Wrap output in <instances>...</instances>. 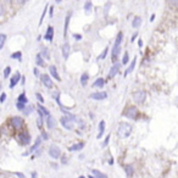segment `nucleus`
Masks as SVG:
<instances>
[{
    "mask_svg": "<svg viewBox=\"0 0 178 178\" xmlns=\"http://www.w3.org/2000/svg\"><path fill=\"white\" fill-rule=\"evenodd\" d=\"M133 131V126L128 122H121L117 128V134L120 138H128Z\"/></svg>",
    "mask_w": 178,
    "mask_h": 178,
    "instance_id": "1",
    "label": "nucleus"
},
{
    "mask_svg": "<svg viewBox=\"0 0 178 178\" xmlns=\"http://www.w3.org/2000/svg\"><path fill=\"white\" fill-rule=\"evenodd\" d=\"M122 115L127 118L129 120H138L139 118V115H140V112H139L138 107L134 106V105H128L122 112Z\"/></svg>",
    "mask_w": 178,
    "mask_h": 178,
    "instance_id": "2",
    "label": "nucleus"
},
{
    "mask_svg": "<svg viewBox=\"0 0 178 178\" xmlns=\"http://www.w3.org/2000/svg\"><path fill=\"white\" fill-rule=\"evenodd\" d=\"M17 143L20 144V145H22V146H27V145H29V143L32 142V138H31V134H29V132L28 131H26V129H22V131H20L18 133H17Z\"/></svg>",
    "mask_w": 178,
    "mask_h": 178,
    "instance_id": "3",
    "label": "nucleus"
},
{
    "mask_svg": "<svg viewBox=\"0 0 178 178\" xmlns=\"http://www.w3.org/2000/svg\"><path fill=\"white\" fill-rule=\"evenodd\" d=\"M10 124H11L12 128H15L20 132V131L23 129V127H24V121L21 116H12L10 118Z\"/></svg>",
    "mask_w": 178,
    "mask_h": 178,
    "instance_id": "4",
    "label": "nucleus"
},
{
    "mask_svg": "<svg viewBox=\"0 0 178 178\" xmlns=\"http://www.w3.org/2000/svg\"><path fill=\"white\" fill-rule=\"evenodd\" d=\"M48 154H49V156L51 157L53 160H59V159L62 156L61 149H60V146H57L56 144L50 145V148H49V150H48Z\"/></svg>",
    "mask_w": 178,
    "mask_h": 178,
    "instance_id": "5",
    "label": "nucleus"
},
{
    "mask_svg": "<svg viewBox=\"0 0 178 178\" xmlns=\"http://www.w3.org/2000/svg\"><path fill=\"white\" fill-rule=\"evenodd\" d=\"M132 96H133L134 103H137V104H143L144 101H145V99H146V93H145V90H137V92L133 93Z\"/></svg>",
    "mask_w": 178,
    "mask_h": 178,
    "instance_id": "6",
    "label": "nucleus"
},
{
    "mask_svg": "<svg viewBox=\"0 0 178 178\" xmlns=\"http://www.w3.org/2000/svg\"><path fill=\"white\" fill-rule=\"evenodd\" d=\"M60 123H61V126L63 127V128L67 129V131H72L73 127H74V122L71 118H68L67 116H62L60 118Z\"/></svg>",
    "mask_w": 178,
    "mask_h": 178,
    "instance_id": "7",
    "label": "nucleus"
},
{
    "mask_svg": "<svg viewBox=\"0 0 178 178\" xmlns=\"http://www.w3.org/2000/svg\"><path fill=\"white\" fill-rule=\"evenodd\" d=\"M42 142H43V139H42V137L39 135L37 139H35V142H34V144L29 148V150L28 151H26V152H23V156H27V155H29V154H32V152H35L37 150H38V148H40V144H42Z\"/></svg>",
    "mask_w": 178,
    "mask_h": 178,
    "instance_id": "8",
    "label": "nucleus"
},
{
    "mask_svg": "<svg viewBox=\"0 0 178 178\" xmlns=\"http://www.w3.org/2000/svg\"><path fill=\"white\" fill-rule=\"evenodd\" d=\"M40 82L43 83V85L48 89H51L54 87V83L51 81V78H50V76H48L46 73H43L40 74Z\"/></svg>",
    "mask_w": 178,
    "mask_h": 178,
    "instance_id": "9",
    "label": "nucleus"
},
{
    "mask_svg": "<svg viewBox=\"0 0 178 178\" xmlns=\"http://www.w3.org/2000/svg\"><path fill=\"white\" fill-rule=\"evenodd\" d=\"M37 112H38V116H40V117H48L50 115V111L48 110V107H45L42 104L37 105Z\"/></svg>",
    "mask_w": 178,
    "mask_h": 178,
    "instance_id": "10",
    "label": "nucleus"
},
{
    "mask_svg": "<svg viewBox=\"0 0 178 178\" xmlns=\"http://www.w3.org/2000/svg\"><path fill=\"white\" fill-rule=\"evenodd\" d=\"M92 100H96V101H100V100H104L107 98V93L106 92H95V93H92L89 95Z\"/></svg>",
    "mask_w": 178,
    "mask_h": 178,
    "instance_id": "11",
    "label": "nucleus"
},
{
    "mask_svg": "<svg viewBox=\"0 0 178 178\" xmlns=\"http://www.w3.org/2000/svg\"><path fill=\"white\" fill-rule=\"evenodd\" d=\"M45 126H46V128L49 131H51L55 128V126H56V121L55 118L51 116V115H49L48 117H45Z\"/></svg>",
    "mask_w": 178,
    "mask_h": 178,
    "instance_id": "12",
    "label": "nucleus"
},
{
    "mask_svg": "<svg viewBox=\"0 0 178 178\" xmlns=\"http://www.w3.org/2000/svg\"><path fill=\"white\" fill-rule=\"evenodd\" d=\"M21 73L20 72H16L14 76H12V77L10 78V89H14L15 88V85L16 84H18V82L21 81Z\"/></svg>",
    "mask_w": 178,
    "mask_h": 178,
    "instance_id": "13",
    "label": "nucleus"
},
{
    "mask_svg": "<svg viewBox=\"0 0 178 178\" xmlns=\"http://www.w3.org/2000/svg\"><path fill=\"white\" fill-rule=\"evenodd\" d=\"M120 53H121V46H115V45H113L112 53H111V57H112V62H113V63H116Z\"/></svg>",
    "mask_w": 178,
    "mask_h": 178,
    "instance_id": "14",
    "label": "nucleus"
},
{
    "mask_svg": "<svg viewBox=\"0 0 178 178\" xmlns=\"http://www.w3.org/2000/svg\"><path fill=\"white\" fill-rule=\"evenodd\" d=\"M118 71H120V63H117V62L113 63L112 67L110 68V72H109V78H113L118 73Z\"/></svg>",
    "mask_w": 178,
    "mask_h": 178,
    "instance_id": "15",
    "label": "nucleus"
},
{
    "mask_svg": "<svg viewBox=\"0 0 178 178\" xmlns=\"http://www.w3.org/2000/svg\"><path fill=\"white\" fill-rule=\"evenodd\" d=\"M53 38H54V28L51 26H49L46 29V33L44 35V39L48 42H53Z\"/></svg>",
    "mask_w": 178,
    "mask_h": 178,
    "instance_id": "16",
    "label": "nucleus"
},
{
    "mask_svg": "<svg viewBox=\"0 0 178 178\" xmlns=\"http://www.w3.org/2000/svg\"><path fill=\"white\" fill-rule=\"evenodd\" d=\"M70 44L68 43H65L62 45V48H61V51H62V56H63V59L65 60H67L68 59V56H70Z\"/></svg>",
    "mask_w": 178,
    "mask_h": 178,
    "instance_id": "17",
    "label": "nucleus"
},
{
    "mask_svg": "<svg viewBox=\"0 0 178 178\" xmlns=\"http://www.w3.org/2000/svg\"><path fill=\"white\" fill-rule=\"evenodd\" d=\"M49 72H50V74H51V77L53 78H55L56 81H61V78H60V74H59V72H57V70H56V67L54 66V65H51V66H49Z\"/></svg>",
    "mask_w": 178,
    "mask_h": 178,
    "instance_id": "18",
    "label": "nucleus"
},
{
    "mask_svg": "<svg viewBox=\"0 0 178 178\" xmlns=\"http://www.w3.org/2000/svg\"><path fill=\"white\" fill-rule=\"evenodd\" d=\"M123 168H124V172H126L127 178H132V177H133V174H134V167H133V165H126Z\"/></svg>",
    "mask_w": 178,
    "mask_h": 178,
    "instance_id": "19",
    "label": "nucleus"
},
{
    "mask_svg": "<svg viewBox=\"0 0 178 178\" xmlns=\"http://www.w3.org/2000/svg\"><path fill=\"white\" fill-rule=\"evenodd\" d=\"M98 128H99V132H98L96 138L100 139V138H103V135H104V133H105V121H100Z\"/></svg>",
    "mask_w": 178,
    "mask_h": 178,
    "instance_id": "20",
    "label": "nucleus"
},
{
    "mask_svg": "<svg viewBox=\"0 0 178 178\" xmlns=\"http://www.w3.org/2000/svg\"><path fill=\"white\" fill-rule=\"evenodd\" d=\"M84 142H78V143H76V144H73L71 148H68V150L70 151H79V150H82L83 148H84Z\"/></svg>",
    "mask_w": 178,
    "mask_h": 178,
    "instance_id": "21",
    "label": "nucleus"
},
{
    "mask_svg": "<svg viewBox=\"0 0 178 178\" xmlns=\"http://www.w3.org/2000/svg\"><path fill=\"white\" fill-rule=\"evenodd\" d=\"M105 85V79L103 77H99L95 79V82L93 83V88H103Z\"/></svg>",
    "mask_w": 178,
    "mask_h": 178,
    "instance_id": "22",
    "label": "nucleus"
},
{
    "mask_svg": "<svg viewBox=\"0 0 178 178\" xmlns=\"http://www.w3.org/2000/svg\"><path fill=\"white\" fill-rule=\"evenodd\" d=\"M135 63H137V57H134L133 60H132V62H131V65H129V67L128 68H127L126 70V72H124V77H126V76L127 74H129L133 70H134V67H135Z\"/></svg>",
    "mask_w": 178,
    "mask_h": 178,
    "instance_id": "23",
    "label": "nucleus"
},
{
    "mask_svg": "<svg viewBox=\"0 0 178 178\" xmlns=\"http://www.w3.org/2000/svg\"><path fill=\"white\" fill-rule=\"evenodd\" d=\"M16 101H18V103H22V104H27V103H28V98L26 96V93H21V94L17 96Z\"/></svg>",
    "mask_w": 178,
    "mask_h": 178,
    "instance_id": "24",
    "label": "nucleus"
},
{
    "mask_svg": "<svg viewBox=\"0 0 178 178\" xmlns=\"http://www.w3.org/2000/svg\"><path fill=\"white\" fill-rule=\"evenodd\" d=\"M140 24H142V17L135 16V17L133 18V22H132L133 28H139V27H140Z\"/></svg>",
    "mask_w": 178,
    "mask_h": 178,
    "instance_id": "25",
    "label": "nucleus"
},
{
    "mask_svg": "<svg viewBox=\"0 0 178 178\" xmlns=\"http://www.w3.org/2000/svg\"><path fill=\"white\" fill-rule=\"evenodd\" d=\"M92 174L93 176H95L96 178H109L105 173H103V172H101V171H99V170H92Z\"/></svg>",
    "mask_w": 178,
    "mask_h": 178,
    "instance_id": "26",
    "label": "nucleus"
},
{
    "mask_svg": "<svg viewBox=\"0 0 178 178\" xmlns=\"http://www.w3.org/2000/svg\"><path fill=\"white\" fill-rule=\"evenodd\" d=\"M70 18H71V12H68V15L65 18V28H63V37H66L67 34V28H68V24H70Z\"/></svg>",
    "mask_w": 178,
    "mask_h": 178,
    "instance_id": "27",
    "label": "nucleus"
},
{
    "mask_svg": "<svg viewBox=\"0 0 178 178\" xmlns=\"http://www.w3.org/2000/svg\"><path fill=\"white\" fill-rule=\"evenodd\" d=\"M88 79H89V74H88L87 72L82 73V76H81V84H82L83 87H85V85H87Z\"/></svg>",
    "mask_w": 178,
    "mask_h": 178,
    "instance_id": "28",
    "label": "nucleus"
},
{
    "mask_svg": "<svg viewBox=\"0 0 178 178\" xmlns=\"http://www.w3.org/2000/svg\"><path fill=\"white\" fill-rule=\"evenodd\" d=\"M35 63L38 66H44L45 63H44V59H43V56L40 55V54H37V56H35Z\"/></svg>",
    "mask_w": 178,
    "mask_h": 178,
    "instance_id": "29",
    "label": "nucleus"
},
{
    "mask_svg": "<svg viewBox=\"0 0 178 178\" xmlns=\"http://www.w3.org/2000/svg\"><path fill=\"white\" fill-rule=\"evenodd\" d=\"M122 39H123V33L122 32H120L118 34H117V37H116V39H115V46H121V43H122Z\"/></svg>",
    "mask_w": 178,
    "mask_h": 178,
    "instance_id": "30",
    "label": "nucleus"
},
{
    "mask_svg": "<svg viewBox=\"0 0 178 178\" xmlns=\"http://www.w3.org/2000/svg\"><path fill=\"white\" fill-rule=\"evenodd\" d=\"M37 127H38V128H39L40 131H43V127H44V117L38 116V118H37Z\"/></svg>",
    "mask_w": 178,
    "mask_h": 178,
    "instance_id": "31",
    "label": "nucleus"
},
{
    "mask_svg": "<svg viewBox=\"0 0 178 178\" xmlns=\"http://www.w3.org/2000/svg\"><path fill=\"white\" fill-rule=\"evenodd\" d=\"M33 110H34V107H33L32 105H28V106H26V109H24L22 112H23V115H24V116H29L31 113L33 112Z\"/></svg>",
    "mask_w": 178,
    "mask_h": 178,
    "instance_id": "32",
    "label": "nucleus"
},
{
    "mask_svg": "<svg viewBox=\"0 0 178 178\" xmlns=\"http://www.w3.org/2000/svg\"><path fill=\"white\" fill-rule=\"evenodd\" d=\"M6 39H7L6 34H4V33H0V50H1V49L4 48V45H5V42H6Z\"/></svg>",
    "mask_w": 178,
    "mask_h": 178,
    "instance_id": "33",
    "label": "nucleus"
},
{
    "mask_svg": "<svg viewBox=\"0 0 178 178\" xmlns=\"http://www.w3.org/2000/svg\"><path fill=\"white\" fill-rule=\"evenodd\" d=\"M10 57H11V59H14V60H18V61H21V60H22V53H21V51H15L14 54H11Z\"/></svg>",
    "mask_w": 178,
    "mask_h": 178,
    "instance_id": "34",
    "label": "nucleus"
},
{
    "mask_svg": "<svg viewBox=\"0 0 178 178\" xmlns=\"http://www.w3.org/2000/svg\"><path fill=\"white\" fill-rule=\"evenodd\" d=\"M84 11H85V14L89 15L92 12V3L90 1H87L85 5H84Z\"/></svg>",
    "mask_w": 178,
    "mask_h": 178,
    "instance_id": "35",
    "label": "nucleus"
},
{
    "mask_svg": "<svg viewBox=\"0 0 178 178\" xmlns=\"http://www.w3.org/2000/svg\"><path fill=\"white\" fill-rule=\"evenodd\" d=\"M40 55L43 56V59H48V60L50 59V54H49V50H48V49H45V48H44V49L42 50V53H40Z\"/></svg>",
    "mask_w": 178,
    "mask_h": 178,
    "instance_id": "36",
    "label": "nucleus"
},
{
    "mask_svg": "<svg viewBox=\"0 0 178 178\" xmlns=\"http://www.w3.org/2000/svg\"><path fill=\"white\" fill-rule=\"evenodd\" d=\"M128 62H129V55H128V53L126 51L123 54V57H122V63H123V65H127Z\"/></svg>",
    "mask_w": 178,
    "mask_h": 178,
    "instance_id": "37",
    "label": "nucleus"
},
{
    "mask_svg": "<svg viewBox=\"0 0 178 178\" xmlns=\"http://www.w3.org/2000/svg\"><path fill=\"white\" fill-rule=\"evenodd\" d=\"M107 53H109V48H105L104 50H103V53L100 54V56L98 57L99 60H104V59H106V55H107Z\"/></svg>",
    "mask_w": 178,
    "mask_h": 178,
    "instance_id": "38",
    "label": "nucleus"
},
{
    "mask_svg": "<svg viewBox=\"0 0 178 178\" xmlns=\"http://www.w3.org/2000/svg\"><path fill=\"white\" fill-rule=\"evenodd\" d=\"M26 106H27V104H22V103H18V101H16V109H17L18 111H23L24 109H26Z\"/></svg>",
    "mask_w": 178,
    "mask_h": 178,
    "instance_id": "39",
    "label": "nucleus"
},
{
    "mask_svg": "<svg viewBox=\"0 0 178 178\" xmlns=\"http://www.w3.org/2000/svg\"><path fill=\"white\" fill-rule=\"evenodd\" d=\"M10 73H11V67H10V66H6V67H5V70H4V78H5V79H7V78H9Z\"/></svg>",
    "mask_w": 178,
    "mask_h": 178,
    "instance_id": "40",
    "label": "nucleus"
},
{
    "mask_svg": "<svg viewBox=\"0 0 178 178\" xmlns=\"http://www.w3.org/2000/svg\"><path fill=\"white\" fill-rule=\"evenodd\" d=\"M35 98H37V100L39 101V104H44V98H43V95L40 94V93H35Z\"/></svg>",
    "mask_w": 178,
    "mask_h": 178,
    "instance_id": "41",
    "label": "nucleus"
},
{
    "mask_svg": "<svg viewBox=\"0 0 178 178\" xmlns=\"http://www.w3.org/2000/svg\"><path fill=\"white\" fill-rule=\"evenodd\" d=\"M110 137H111V134H107V135H106V138L104 139L103 144H101V146H103V148H106V146L109 145V142H110Z\"/></svg>",
    "mask_w": 178,
    "mask_h": 178,
    "instance_id": "42",
    "label": "nucleus"
},
{
    "mask_svg": "<svg viewBox=\"0 0 178 178\" xmlns=\"http://www.w3.org/2000/svg\"><path fill=\"white\" fill-rule=\"evenodd\" d=\"M40 137H42V139H43V140H48V139H49V134H48V132L46 131H40Z\"/></svg>",
    "mask_w": 178,
    "mask_h": 178,
    "instance_id": "43",
    "label": "nucleus"
},
{
    "mask_svg": "<svg viewBox=\"0 0 178 178\" xmlns=\"http://www.w3.org/2000/svg\"><path fill=\"white\" fill-rule=\"evenodd\" d=\"M46 10H48V5L44 7V10H43V14H42V17H40V21H39V26L43 23V20H44V17H45V14H46Z\"/></svg>",
    "mask_w": 178,
    "mask_h": 178,
    "instance_id": "44",
    "label": "nucleus"
},
{
    "mask_svg": "<svg viewBox=\"0 0 178 178\" xmlns=\"http://www.w3.org/2000/svg\"><path fill=\"white\" fill-rule=\"evenodd\" d=\"M168 4L173 7H178V0H168Z\"/></svg>",
    "mask_w": 178,
    "mask_h": 178,
    "instance_id": "45",
    "label": "nucleus"
},
{
    "mask_svg": "<svg viewBox=\"0 0 178 178\" xmlns=\"http://www.w3.org/2000/svg\"><path fill=\"white\" fill-rule=\"evenodd\" d=\"M60 159H61V163H62V165H65V163H66V162L68 161V159L66 157V155H62V156H61Z\"/></svg>",
    "mask_w": 178,
    "mask_h": 178,
    "instance_id": "46",
    "label": "nucleus"
},
{
    "mask_svg": "<svg viewBox=\"0 0 178 178\" xmlns=\"http://www.w3.org/2000/svg\"><path fill=\"white\" fill-rule=\"evenodd\" d=\"M6 100V94L5 93H1V95H0V103H4V101Z\"/></svg>",
    "mask_w": 178,
    "mask_h": 178,
    "instance_id": "47",
    "label": "nucleus"
},
{
    "mask_svg": "<svg viewBox=\"0 0 178 178\" xmlns=\"http://www.w3.org/2000/svg\"><path fill=\"white\" fill-rule=\"evenodd\" d=\"M5 14V9L3 6V4H0V16H3Z\"/></svg>",
    "mask_w": 178,
    "mask_h": 178,
    "instance_id": "48",
    "label": "nucleus"
},
{
    "mask_svg": "<svg viewBox=\"0 0 178 178\" xmlns=\"http://www.w3.org/2000/svg\"><path fill=\"white\" fill-rule=\"evenodd\" d=\"M73 38H74L76 40H81L82 39V35L81 34H73Z\"/></svg>",
    "mask_w": 178,
    "mask_h": 178,
    "instance_id": "49",
    "label": "nucleus"
},
{
    "mask_svg": "<svg viewBox=\"0 0 178 178\" xmlns=\"http://www.w3.org/2000/svg\"><path fill=\"white\" fill-rule=\"evenodd\" d=\"M15 1H16L17 4H20V5H23V4L27 3V0H15Z\"/></svg>",
    "mask_w": 178,
    "mask_h": 178,
    "instance_id": "50",
    "label": "nucleus"
},
{
    "mask_svg": "<svg viewBox=\"0 0 178 178\" xmlns=\"http://www.w3.org/2000/svg\"><path fill=\"white\" fill-rule=\"evenodd\" d=\"M15 174H16L18 178H26V177H24V174H23L22 172H15Z\"/></svg>",
    "mask_w": 178,
    "mask_h": 178,
    "instance_id": "51",
    "label": "nucleus"
},
{
    "mask_svg": "<svg viewBox=\"0 0 178 178\" xmlns=\"http://www.w3.org/2000/svg\"><path fill=\"white\" fill-rule=\"evenodd\" d=\"M138 45H139V48H142V46H143V40H142V39H139V40H138Z\"/></svg>",
    "mask_w": 178,
    "mask_h": 178,
    "instance_id": "52",
    "label": "nucleus"
},
{
    "mask_svg": "<svg viewBox=\"0 0 178 178\" xmlns=\"http://www.w3.org/2000/svg\"><path fill=\"white\" fill-rule=\"evenodd\" d=\"M137 35H138V33H134V34H133V37H132V39H131L132 42H134V40H135V38H137Z\"/></svg>",
    "mask_w": 178,
    "mask_h": 178,
    "instance_id": "53",
    "label": "nucleus"
},
{
    "mask_svg": "<svg viewBox=\"0 0 178 178\" xmlns=\"http://www.w3.org/2000/svg\"><path fill=\"white\" fill-rule=\"evenodd\" d=\"M33 73H34V76H38V74H39V72H38V70H37V68H34V70H33Z\"/></svg>",
    "mask_w": 178,
    "mask_h": 178,
    "instance_id": "54",
    "label": "nucleus"
},
{
    "mask_svg": "<svg viewBox=\"0 0 178 178\" xmlns=\"http://www.w3.org/2000/svg\"><path fill=\"white\" fill-rule=\"evenodd\" d=\"M53 10H54L53 7H50V14H49V16H50V17H53Z\"/></svg>",
    "mask_w": 178,
    "mask_h": 178,
    "instance_id": "55",
    "label": "nucleus"
},
{
    "mask_svg": "<svg viewBox=\"0 0 178 178\" xmlns=\"http://www.w3.org/2000/svg\"><path fill=\"white\" fill-rule=\"evenodd\" d=\"M32 178H37V172H32Z\"/></svg>",
    "mask_w": 178,
    "mask_h": 178,
    "instance_id": "56",
    "label": "nucleus"
},
{
    "mask_svg": "<svg viewBox=\"0 0 178 178\" xmlns=\"http://www.w3.org/2000/svg\"><path fill=\"white\" fill-rule=\"evenodd\" d=\"M154 18H155V15H152V16L150 17V21H154Z\"/></svg>",
    "mask_w": 178,
    "mask_h": 178,
    "instance_id": "57",
    "label": "nucleus"
},
{
    "mask_svg": "<svg viewBox=\"0 0 178 178\" xmlns=\"http://www.w3.org/2000/svg\"><path fill=\"white\" fill-rule=\"evenodd\" d=\"M88 178H96L95 176H93V174H90V176H88Z\"/></svg>",
    "mask_w": 178,
    "mask_h": 178,
    "instance_id": "58",
    "label": "nucleus"
},
{
    "mask_svg": "<svg viewBox=\"0 0 178 178\" xmlns=\"http://www.w3.org/2000/svg\"><path fill=\"white\" fill-rule=\"evenodd\" d=\"M78 178H85V177H84V176H79Z\"/></svg>",
    "mask_w": 178,
    "mask_h": 178,
    "instance_id": "59",
    "label": "nucleus"
},
{
    "mask_svg": "<svg viewBox=\"0 0 178 178\" xmlns=\"http://www.w3.org/2000/svg\"><path fill=\"white\" fill-rule=\"evenodd\" d=\"M7 178H12V177H7Z\"/></svg>",
    "mask_w": 178,
    "mask_h": 178,
    "instance_id": "60",
    "label": "nucleus"
},
{
    "mask_svg": "<svg viewBox=\"0 0 178 178\" xmlns=\"http://www.w3.org/2000/svg\"><path fill=\"white\" fill-rule=\"evenodd\" d=\"M0 88H1V84H0Z\"/></svg>",
    "mask_w": 178,
    "mask_h": 178,
    "instance_id": "61",
    "label": "nucleus"
}]
</instances>
